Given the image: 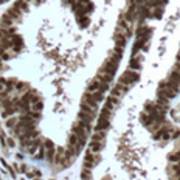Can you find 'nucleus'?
Here are the masks:
<instances>
[{"mask_svg":"<svg viewBox=\"0 0 180 180\" xmlns=\"http://www.w3.org/2000/svg\"><path fill=\"white\" fill-rule=\"evenodd\" d=\"M109 126H110V123H109V120H106V118H101L100 116V120H98V124L95 126V130H106L109 129Z\"/></svg>","mask_w":180,"mask_h":180,"instance_id":"7","label":"nucleus"},{"mask_svg":"<svg viewBox=\"0 0 180 180\" xmlns=\"http://www.w3.org/2000/svg\"><path fill=\"white\" fill-rule=\"evenodd\" d=\"M176 70H177V72H180V64H176Z\"/></svg>","mask_w":180,"mask_h":180,"instance_id":"18","label":"nucleus"},{"mask_svg":"<svg viewBox=\"0 0 180 180\" xmlns=\"http://www.w3.org/2000/svg\"><path fill=\"white\" fill-rule=\"evenodd\" d=\"M176 155H177V162H180V149L176 152Z\"/></svg>","mask_w":180,"mask_h":180,"instance_id":"17","label":"nucleus"},{"mask_svg":"<svg viewBox=\"0 0 180 180\" xmlns=\"http://www.w3.org/2000/svg\"><path fill=\"white\" fill-rule=\"evenodd\" d=\"M101 162V155L100 154H96V152H87L86 154V158H84V168L87 169H92L93 166H96Z\"/></svg>","mask_w":180,"mask_h":180,"instance_id":"2","label":"nucleus"},{"mask_svg":"<svg viewBox=\"0 0 180 180\" xmlns=\"http://www.w3.org/2000/svg\"><path fill=\"white\" fill-rule=\"evenodd\" d=\"M140 79V75H138V72H134V70H127V72H124L121 75V78H120V84L123 86H126V87H130V86H134L135 82Z\"/></svg>","mask_w":180,"mask_h":180,"instance_id":"1","label":"nucleus"},{"mask_svg":"<svg viewBox=\"0 0 180 180\" xmlns=\"http://www.w3.org/2000/svg\"><path fill=\"white\" fill-rule=\"evenodd\" d=\"M140 121H141L143 126H146V127H151L152 124H154V118H152L149 113H146V112L140 113Z\"/></svg>","mask_w":180,"mask_h":180,"instance_id":"6","label":"nucleus"},{"mask_svg":"<svg viewBox=\"0 0 180 180\" xmlns=\"http://www.w3.org/2000/svg\"><path fill=\"white\" fill-rule=\"evenodd\" d=\"M168 81H172V82H176V84H179V82H180V72H177L176 68H174L172 72H169Z\"/></svg>","mask_w":180,"mask_h":180,"instance_id":"11","label":"nucleus"},{"mask_svg":"<svg viewBox=\"0 0 180 180\" xmlns=\"http://www.w3.org/2000/svg\"><path fill=\"white\" fill-rule=\"evenodd\" d=\"M141 61H143V56H140V54H134L132 59H130L129 62V70H134V72H138L141 68Z\"/></svg>","mask_w":180,"mask_h":180,"instance_id":"3","label":"nucleus"},{"mask_svg":"<svg viewBox=\"0 0 180 180\" xmlns=\"http://www.w3.org/2000/svg\"><path fill=\"white\" fill-rule=\"evenodd\" d=\"M127 89H129V87H126V86H123V84H120V82H118V84L113 87V90H112V96H115V98L120 100L121 96L127 92Z\"/></svg>","mask_w":180,"mask_h":180,"instance_id":"5","label":"nucleus"},{"mask_svg":"<svg viewBox=\"0 0 180 180\" xmlns=\"http://www.w3.org/2000/svg\"><path fill=\"white\" fill-rule=\"evenodd\" d=\"M177 64H180V54H177Z\"/></svg>","mask_w":180,"mask_h":180,"instance_id":"19","label":"nucleus"},{"mask_svg":"<svg viewBox=\"0 0 180 180\" xmlns=\"http://www.w3.org/2000/svg\"><path fill=\"white\" fill-rule=\"evenodd\" d=\"M151 34H152V28H149V26H140V28L137 30V37L138 39H149L151 37Z\"/></svg>","mask_w":180,"mask_h":180,"instance_id":"4","label":"nucleus"},{"mask_svg":"<svg viewBox=\"0 0 180 180\" xmlns=\"http://www.w3.org/2000/svg\"><path fill=\"white\" fill-rule=\"evenodd\" d=\"M168 162H171V163L176 162V163H177V155H176V154H169V155H168Z\"/></svg>","mask_w":180,"mask_h":180,"instance_id":"16","label":"nucleus"},{"mask_svg":"<svg viewBox=\"0 0 180 180\" xmlns=\"http://www.w3.org/2000/svg\"><path fill=\"white\" fill-rule=\"evenodd\" d=\"M172 180H180V177H172Z\"/></svg>","mask_w":180,"mask_h":180,"instance_id":"20","label":"nucleus"},{"mask_svg":"<svg viewBox=\"0 0 180 180\" xmlns=\"http://www.w3.org/2000/svg\"><path fill=\"white\" fill-rule=\"evenodd\" d=\"M162 14H163V6H157V8H152V10H151V16H149V17L160 19Z\"/></svg>","mask_w":180,"mask_h":180,"instance_id":"12","label":"nucleus"},{"mask_svg":"<svg viewBox=\"0 0 180 180\" xmlns=\"http://www.w3.org/2000/svg\"><path fill=\"white\" fill-rule=\"evenodd\" d=\"M104 138H106V132H104V130H95V134L92 135V141L104 143Z\"/></svg>","mask_w":180,"mask_h":180,"instance_id":"9","label":"nucleus"},{"mask_svg":"<svg viewBox=\"0 0 180 180\" xmlns=\"http://www.w3.org/2000/svg\"><path fill=\"white\" fill-rule=\"evenodd\" d=\"M76 19H78V23L82 26V28H86V26L90 23V19H89V16H76Z\"/></svg>","mask_w":180,"mask_h":180,"instance_id":"13","label":"nucleus"},{"mask_svg":"<svg viewBox=\"0 0 180 180\" xmlns=\"http://www.w3.org/2000/svg\"><path fill=\"white\" fill-rule=\"evenodd\" d=\"M100 86H101V81L95 78L93 81H90V84H89V87H87V92H89V93L100 92Z\"/></svg>","mask_w":180,"mask_h":180,"instance_id":"8","label":"nucleus"},{"mask_svg":"<svg viewBox=\"0 0 180 180\" xmlns=\"http://www.w3.org/2000/svg\"><path fill=\"white\" fill-rule=\"evenodd\" d=\"M44 104H42V101H36V102H31V112H39L40 113V110H42Z\"/></svg>","mask_w":180,"mask_h":180,"instance_id":"14","label":"nucleus"},{"mask_svg":"<svg viewBox=\"0 0 180 180\" xmlns=\"http://www.w3.org/2000/svg\"><path fill=\"white\" fill-rule=\"evenodd\" d=\"M92 179V172H90V169L84 168L82 169V180H90Z\"/></svg>","mask_w":180,"mask_h":180,"instance_id":"15","label":"nucleus"},{"mask_svg":"<svg viewBox=\"0 0 180 180\" xmlns=\"http://www.w3.org/2000/svg\"><path fill=\"white\" fill-rule=\"evenodd\" d=\"M179 87H180V82H179Z\"/></svg>","mask_w":180,"mask_h":180,"instance_id":"21","label":"nucleus"},{"mask_svg":"<svg viewBox=\"0 0 180 180\" xmlns=\"http://www.w3.org/2000/svg\"><path fill=\"white\" fill-rule=\"evenodd\" d=\"M102 146H104V143H100V141H90V144H89V151L90 152H98L102 149Z\"/></svg>","mask_w":180,"mask_h":180,"instance_id":"10","label":"nucleus"}]
</instances>
